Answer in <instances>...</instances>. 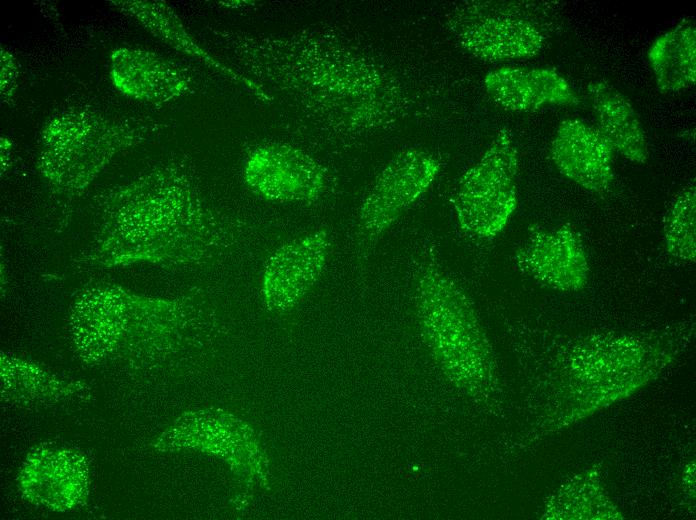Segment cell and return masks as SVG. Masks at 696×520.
<instances>
[{
	"label": "cell",
	"instance_id": "obj_1",
	"mask_svg": "<svg viewBox=\"0 0 696 520\" xmlns=\"http://www.w3.org/2000/svg\"><path fill=\"white\" fill-rule=\"evenodd\" d=\"M223 37L239 73L293 116L332 132L360 134L397 113L391 75L338 37L307 29L277 35L231 31Z\"/></svg>",
	"mask_w": 696,
	"mask_h": 520
},
{
	"label": "cell",
	"instance_id": "obj_2",
	"mask_svg": "<svg viewBox=\"0 0 696 520\" xmlns=\"http://www.w3.org/2000/svg\"><path fill=\"white\" fill-rule=\"evenodd\" d=\"M415 286L425 341L443 370L462 382L487 377L492 364L484 334L466 295L432 248L421 260Z\"/></svg>",
	"mask_w": 696,
	"mask_h": 520
},
{
	"label": "cell",
	"instance_id": "obj_3",
	"mask_svg": "<svg viewBox=\"0 0 696 520\" xmlns=\"http://www.w3.org/2000/svg\"><path fill=\"white\" fill-rule=\"evenodd\" d=\"M518 163L510 132L500 129L458 183L454 211L463 232L487 239L507 226L517 207Z\"/></svg>",
	"mask_w": 696,
	"mask_h": 520
},
{
	"label": "cell",
	"instance_id": "obj_4",
	"mask_svg": "<svg viewBox=\"0 0 696 520\" xmlns=\"http://www.w3.org/2000/svg\"><path fill=\"white\" fill-rule=\"evenodd\" d=\"M440 168L431 152L411 147L396 154L380 171L358 212L355 254L360 271L382 235L431 187Z\"/></svg>",
	"mask_w": 696,
	"mask_h": 520
},
{
	"label": "cell",
	"instance_id": "obj_5",
	"mask_svg": "<svg viewBox=\"0 0 696 520\" xmlns=\"http://www.w3.org/2000/svg\"><path fill=\"white\" fill-rule=\"evenodd\" d=\"M450 25L466 51L488 61L530 58L545 42L540 26L508 5H467L454 13Z\"/></svg>",
	"mask_w": 696,
	"mask_h": 520
},
{
	"label": "cell",
	"instance_id": "obj_6",
	"mask_svg": "<svg viewBox=\"0 0 696 520\" xmlns=\"http://www.w3.org/2000/svg\"><path fill=\"white\" fill-rule=\"evenodd\" d=\"M243 178L255 196L275 203H312L325 192L326 168L302 149L269 143L245 159Z\"/></svg>",
	"mask_w": 696,
	"mask_h": 520
},
{
	"label": "cell",
	"instance_id": "obj_7",
	"mask_svg": "<svg viewBox=\"0 0 696 520\" xmlns=\"http://www.w3.org/2000/svg\"><path fill=\"white\" fill-rule=\"evenodd\" d=\"M332 250V238L321 228L277 247L261 274V293L271 310L284 311L298 303L322 275Z\"/></svg>",
	"mask_w": 696,
	"mask_h": 520
},
{
	"label": "cell",
	"instance_id": "obj_8",
	"mask_svg": "<svg viewBox=\"0 0 696 520\" xmlns=\"http://www.w3.org/2000/svg\"><path fill=\"white\" fill-rule=\"evenodd\" d=\"M519 270L558 291H578L589 280V262L580 233L570 224L555 229L530 225L525 244L514 254Z\"/></svg>",
	"mask_w": 696,
	"mask_h": 520
},
{
	"label": "cell",
	"instance_id": "obj_9",
	"mask_svg": "<svg viewBox=\"0 0 696 520\" xmlns=\"http://www.w3.org/2000/svg\"><path fill=\"white\" fill-rule=\"evenodd\" d=\"M614 149L595 127L576 118L560 122L551 143V160L567 179L601 193L613 181Z\"/></svg>",
	"mask_w": 696,
	"mask_h": 520
},
{
	"label": "cell",
	"instance_id": "obj_10",
	"mask_svg": "<svg viewBox=\"0 0 696 520\" xmlns=\"http://www.w3.org/2000/svg\"><path fill=\"white\" fill-rule=\"evenodd\" d=\"M110 75L121 93L148 103L176 100L190 89L189 74L153 52L118 48L110 56Z\"/></svg>",
	"mask_w": 696,
	"mask_h": 520
},
{
	"label": "cell",
	"instance_id": "obj_11",
	"mask_svg": "<svg viewBox=\"0 0 696 520\" xmlns=\"http://www.w3.org/2000/svg\"><path fill=\"white\" fill-rule=\"evenodd\" d=\"M484 86L497 105L514 112L579 103L569 82L552 68L503 66L486 74Z\"/></svg>",
	"mask_w": 696,
	"mask_h": 520
},
{
	"label": "cell",
	"instance_id": "obj_12",
	"mask_svg": "<svg viewBox=\"0 0 696 520\" xmlns=\"http://www.w3.org/2000/svg\"><path fill=\"white\" fill-rule=\"evenodd\" d=\"M597 129L624 158L646 164L648 145L642 123L629 99L605 80L587 86Z\"/></svg>",
	"mask_w": 696,
	"mask_h": 520
},
{
	"label": "cell",
	"instance_id": "obj_13",
	"mask_svg": "<svg viewBox=\"0 0 696 520\" xmlns=\"http://www.w3.org/2000/svg\"><path fill=\"white\" fill-rule=\"evenodd\" d=\"M658 89L663 93L679 92L695 84L696 29L682 21L659 36L648 51Z\"/></svg>",
	"mask_w": 696,
	"mask_h": 520
},
{
	"label": "cell",
	"instance_id": "obj_14",
	"mask_svg": "<svg viewBox=\"0 0 696 520\" xmlns=\"http://www.w3.org/2000/svg\"><path fill=\"white\" fill-rule=\"evenodd\" d=\"M122 3L125 10L138 17L147 29L170 46L212 66L238 84L243 85L258 99L269 103V96L258 84L207 54L186 32L178 17L168 6L158 2L143 1Z\"/></svg>",
	"mask_w": 696,
	"mask_h": 520
},
{
	"label": "cell",
	"instance_id": "obj_15",
	"mask_svg": "<svg viewBox=\"0 0 696 520\" xmlns=\"http://www.w3.org/2000/svg\"><path fill=\"white\" fill-rule=\"evenodd\" d=\"M691 182L675 196L664 218L667 252L675 259L694 263L696 259V189Z\"/></svg>",
	"mask_w": 696,
	"mask_h": 520
}]
</instances>
